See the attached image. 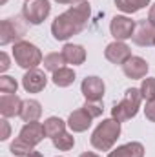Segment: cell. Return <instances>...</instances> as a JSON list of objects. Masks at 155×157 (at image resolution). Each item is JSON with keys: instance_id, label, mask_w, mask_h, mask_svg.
<instances>
[{"instance_id": "obj_1", "label": "cell", "mask_w": 155, "mask_h": 157, "mask_svg": "<svg viewBox=\"0 0 155 157\" xmlns=\"http://www.w3.org/2000/svg\"><path fill=\"white\" fill-rule=\"evenodd\" d=\"M91 17V7L86 0L78 2V4H73L68 11L60 13L53 24H51V35L55 40H68L71 39L73 35H78L88 20Z\"/></svg>"}, {"instance_id": "obj_2", "label": "cell", "mask_w": 155, "mask_h": 157, "mask_svg": "<svg viewBox=\"0 0 155 157\" xmlns=\"http://www.w3.org/2000/svg\"><path fill=\"white\" fill-rule=\"evenodd\" d=\"M119 137H120V122L112 117L99 122V126L93 130L89 137V143L99 152H110Z\"/></svg>"}, {"instance_id": "obj_3", "label": "cell", "mask_w": 155, "mask_h": 157, "mask_svg": "<svg viewBox=\"0 0 155 157\" xmlns=\"http://www.w3.org/2000/svg\"><path fill=\"white\" fill-rule=\"evenodd\" d=\"M141 102H142V93L139 88H130L124 91V97L120 102H117L115 106L112 108V117L117 119L119 122H124L128 119L135 117L139 113V108H141Z\"/></svg>"}, {"instance_id": "obj_4", "label": "cell", "mask_w": 155, "mask_h": 157, "mask_svg": "<svg viewBox=\"0 0 155 157\" xmlns=\"http://www.w3.org/2000/svg\"><path fill=\"white\" fill-rule=\"evenodd\" d=\"M13 59L24 70H33L42 64V51L28 40H18L13 44Z\"/></svg>"}, {"instance_id": "obj_5", "label": "cell", "mask_w": 155, "mask_h": 157, "mask_svg": "<svg viewBox=\"0 0 155 157\" xmlns=\"http://www.w3.org/2000/svg\"><path fill=\"white\" fill-rule=\"evenodd\" d=\"M26 35V24L20 17L4 18L0 22V46L15 44Z\"/></svg>"}, {"instance_id": "obj_6", "label": "cell", "mask_w": 155, "mask_h": 157, "mask_svg": "<svg viewBox=\"0 0 155 157\" xmlns=\"http://www.w3.org/2000/svg\"><path fill=\"white\" fill-rule=\"evenodd\" d=\"M51 13L49 0H26L22 7V17L26 18L28 24L39 26L42 24Z\"/></svg>"}, {"instance_id": "obj_7", "label": "cell", "mask_w": 155, "mask_h": 157, "mask_svg": "<svg viewBox=\"0 0 155 157\" xmlns=\"http://www.w3.org/2000/svg\"><path fill=\"white\" fill-rule=\"evenodd\" d=\"M135 20H131L130 17L126 15H115L110 22V31H112V37L115 40H128L133 37V31H135Z\"/></svg>"}, {"instance_id": "obj_8", "label": "cell", "mask_w": 155, "mask_h": 157, "mask_svg": "<svg viewBox=\"0 0 155 157\" xmlns=\"http://www.w3.org/2000/svg\"><path fill=\"white\" fill-rule=\"evenodd\" d=\"M80 91L82 95L86 97V101H91V102H100L102 97H104V91H106V86H104V80L100 77H86L80 84Z\"/></svg>"}, {"instance_id": "obj_9", "label": "cell", "mask_w": 155, "mask_h": 157, "mask_svg": "<svg viewBox=\"0 0 155 157\" xmlns=\"http://www.w3.org/2000/svg\"><path fill=\"white\" fill-rule=\"evenodd\" d=\"M104 57H106V60H110L112 64H120V66H122V64L128 62L133 55H131V49H130V46H128L126 42H122V40H113L112 44L106 46Z\"/></svg>"}, {"instance_id": "obj_10", "label": "cell", "mask_w": 155, "mask_h": 157, "mask_svg": "<svg viewBox=\"0 0 155 157\" xmlns=\"http://www.w3.org/2000/svg\"><path fill=\"white\" fill-rule=\"evenodd\" d=\"M131 40L137 44V46H142V48H148V46H155V26L148 20H139L135 24V31H133V37Z\"/></svg>"}, {"instance_id": "obj_11", "label": "cell", "mask_w": 155, "mask_h": 157, "mask_svg": "<svg viewBox=\"0 0 155 157\" xmlns=\"http://www.w3.org/2000/svg\"><path fill=\"white\" fill-rule=\"evenodd\" d=\"M44 137H46L44 124L39 122V121H35V122H26V124L22 126L20 133H18V139H22L24 143H28V144L33 146V148H35L39 143L44 141Z\"/></svg>"}, {"instance_id": "obj_12", "label": "cell", "mask_w": 155, "mask_h": 157, "mask_svg": "<svg viewBox=\"0 0 155 157\" xmlns=\"http://www.w3.org/2000/svg\"><path fill=\"white\" fill-rule=\"evenodd\" d=\"M47 84V77L46 73L39 70V68H33V70H28L26 75L22 77V86L28 93H39L46 88Z\"/></svg>"}, {"instance_id": "obj_13", "label": "cell", "mask_w": 155, "mask_h": 157, "mask_svg": "<svg viewBox=\"0 0 155 157\" xmlns=\"http://www.w3.org/2000/svg\"><path fill=\"white\" fill-rule=\"evenodd\" d=\"M91 121H93L91 113L82 106V108H78V110L70 113V117H68V128L73 133H82V132H86L91 126Z\"/></svg>"}, {"instance_id": "obj_14", "label": "cell", "mask_w": 155, "mask_h": 157, "mask_svg": "<svg viewBox=\"0 0 155 157\" xmlns=\"http://www.w3.org/2000/svg\"><path fill=\"white\" fill-rule=\"evenodd\" d=\"M22 99L17 95V93H2L0 95V113L2 117H15V115H20V110H22Z\"/></svg>"}, {"instance_id": "obj_15", "label": "cell", "mask_w": 155, "mask_h": 157, "mask_svg": "<svg viewBox=\"0 0 155 157\" xmlns=\"http://www.w3.org/2000/svg\"><path fill=\"white\" fill-rule=\"evenodd\" d=\"M148 70H150V66H148V62H146L142 57H131L128 62L122 64L124 75H126L128 78H131V80L144 78L146 73H148Z\"/></svg>"}, {"instance_id": "obj_16", "label": "cell", "mask_w": 155, "mask_h": 157, "mask_svg": "<svg viewBox=\"0 0 155 157\" xmlns=\"http://www.w3.org/2000/svg\"><path fill=\"white\" fill-rule=\"evenodd\" d=\"M62 57L66 60V64H73V66H80L86 60V49L80 44H64L62 48Z\"/></svg>"}, {"instance_id": "obj_17", "label": "cell", "mask_w": 155, "mask_h": 157, "mask_svg": "<svg viewBox=\"0 0 155 157\" xmlns=\"http://www.w3.org/2000/svg\"><path fill=\"white\" fill-rule=\"evenodd\" d=\"M108 157H144V146L137 141H131L122 146H117L108 154Z\"/></svg>"}, {"instance_id": "obj_18", "label": "cell", "mask_w": 155, "mask_h": 157, "mask_svg": "<svg viewBox=\"0 0 155 157\" xmlns=\"http://www.w3.org/2000/svg\"><path fill=\"white\" fill-rule=\"evenodd\" d=\"M40 115H42V106H40L39 101L26 99L22 102V110H20V115L18 117L22 119L24 122H35V121L40 119Z\"/></svg>"}, {"instance_id": "obj_19", "label": "cell", "mask_w": 155, "mask_h": 157, "mask_svg": "<svg viewBox=\"0 0 155 157\" xmlns=\"http://www.w3.org/2000/svg\"><path fill=\"white\" fill-rule=\"evenodd\" d=\"M42 124H44L46 137H49V139H55L60 133H64L66 132V126H68V122H64L60 117H47Z\"/></svg>"}, {"instance_id": "obj_20", "label": "cell", "mask_w": 155, "mask_h": 157, "mask_svg": "<svg viewBox=\"0 0 155 157\" xmlns=\"http://www.w3.org/2000/svg\"><path fill=\"white\" fill-rule=\"evenodd\" d=\"M53 84L55 86H59V88H68V86H71L73 82H75V71L71 70V68H60V70H57L55 73H53Z\"/></svg>"}, {"instance_id": "obj_21", "label": "cell", "mask_w": 155, "mask_h": 157, "mask_svg": "<svg viewBox=\"0 0 155 157\" xmlns=\"http://www.w3.org/2000/svg\"><path fill=\"white\" fill-rule=\"evenodd\" d=\"M117 9H120L126 15H133L137 11H141L142 7L150 6V0H115Z\"/></svg>"}, {"instance_id": "obj_22", "label": "cell", "mask_w": 155, "mask_h": 157, "mask_svg": "<svg viewBox=\"0 0 155 157\" xmlns=\"http://www.w3.org/2000/svg\"><path fill=\"white\" fill-rule=\"evenodd\" d=\"M42 62H44V68H46L47 71H51V73H55L57 70L64 68V64H66L62 53H47Z\"/></svg>"}, {"instance_id": "obj_23", "label": "cell", "mask_w": 155, "mask_h": 157, "mask_svg": "<svg viewBox=\"0 0 155 157\" xmlns=\"http://www.w3.org/2000/svg\"><path fill=\"white\" fill-rule=\"evenodd\" d=\"M51 141H53V146H55L57 150H62V152H68V150H71V148L75 146V137H73L71 133H68V132L60 133L59 137H55V139H51Z\"/></svg>"}, {"instance_id": "obj_24", "label": "cell", "mask_w": 155, "mask_h": 157, "mask_svg": "<svg viewBox=\"0 0 155 157\" xmlns=\"http://www.w3.org/2000/svg\"><path fill=\"white\" fill-rule=\"evenodd\" d=\"M9 150H11V154L17 157H28L31 152H33V146H29L28 143H24L22 139H15L13 143H11V146H9Z\"/></svg>"}, {"instance_id": "obj_25", "label": "cell", "mask_w": 155, "mask_h": 157, "mask_svg": "<svg viewBox=\"0 0 155 157\" xmlns=\"http://www.w3.org/2000/svg\"><path fill=\"white\" fill-rule=\"evenodd\" d=\"M141 93H142V99L148 101H155V77H148V78H142L141 82Z\"/></svg>"}, {"instance_id": "obj_26", "label": "cell", "mask_w": 155, "mask_h": 157, "mask_svg": "<svg viewBox=\"0 0 155 157\" xmlns=\"http://www.w3.org/2000/svg\"><path fill=\"white\" fill-rule=\"evenodd\" d=\"M18 82L9 75H2L0 77V93H17Z\"/></svg>"}, {"instance_id": "obj_27", "label": "cell", "mask_w": 155, "mask_h": 157, "mask_svg": "<svg viewBox=\"0 0 155 157\" xmlns=\"http://www.w3.org/2000/svg\"><path fill=\"white\" fill-rule=\"evenodd\" d=\"M84 108L91 113V117L97 119L102 115V106L99 104V102H91V101H86V104H84Z\"/></svg>"}, {"instance_id": "obj_28", "label": "cell", "mask_w": 155, "mask_h": 157, "mask_svg": "<svg viewBox=\"0 0 155 157\" xmlns=\"http://www.w3.org/2000/svg\"><path fill=\"white\" fill-rule=\"evenodd\" d=\"M144 115H146V119H148V121L155 122V101H148V102H146Z\"/></svg>"}, {"instance_id": "obj_29", "label": "cell", "mask_w": 155, "mask_h": 157, "mask_svg": "<svg viewBox=\"0 0 155 157\" xmlns=\"http://www.w3.org/2000/svg\"><path fill=\"white\" fill-rule=\"evenodd\" d=\"M0 124H2V135H0V139H2V141H7L9 135H11V126H9V122H7L6 119H2Z\"/></svg>"}, {"instance_id": "obj_30", "label": "cell", "mask_w": 155, "mask_h": 157, "mask_svg": "<svg viewBox=\"0 0 155 157\" xmlns=\"http://www.w3.org/2000/svg\"><path fill=\"white\" fill-rule=\"evenodd\" d=\"M9 66H11V64H9V57H7L6 51H2V53H0V71H2V73L7 71Z\"/></svg>"}, {"instance_id": "obj_31", "label": "cell", "mask_w": 155, "mask_h": 157, "mask_svg": "<svg viewBox=\"0 0 155 157\" xmlns=\"http://www.w3.org/2000/svg\"><path fill=\"white\" fill-rule=\"evenodd\" d=\"M148 20L155 26V4H152V7H150V11H148Z\"/></svg>"}, {"instance_id": "obj_32", "label": "cell", "mask_w": 155, "mask_h": 157, "mask_svg": "<svg viewBox=\"0 0 155 157\" xmlns=\"http://www.w3.org/2000/svg\"><path fill=\"white\" fill-rule=\"evenodd\" d=\"M78 157H100V155H97V154H93V152H84V154H80Z\"/></svg>"}, {"instance_id": "obj_33", "label": "cell", "mask_w": 155, "mask_h": 157, "mask_svg": "<svg viewBox=\"0 0 155 157\" xmlns=\"http://www.w3.org/2000/svg\"><path fill=\"white\" fill-rule=\"evenodd\" d=\"M55 2H57V4H68V6H70V4H71V6L75 4V0H55Z\"/></svg>"}, {"instance_id": "obj_34", "label": "cell", "mask_w": 155, "mask_h": 157, "mask_svg": "<svg viewBox=\"0 0 155 157\" xmlns=\"http://www.w3.org/2000/svg\"><path fill=\"white\" fill-rule=\"evenodd\" d=\"M28 157H44V155H42L40 152H35V150H33V152H31V154H29Z\"/></svg>"}, {"instance_id": "obj_35", "label": "cell", "mask_w": 155, "mask_h": 157, "mask_svg": "<svg viewBox=\"0 0 155 157\" xmlns=\"http://www.w3.org/2000/svg\"><path fill=\"white\" fill-rule=\"evenodd\" d=\"M6 2H7V0H0V4H2V6H4V4H6Z\"/></svg>"}]
</instances>
